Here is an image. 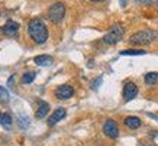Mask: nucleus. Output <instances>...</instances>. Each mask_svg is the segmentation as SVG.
<instances>
[{
	"mask_svg": "<svg viewBox=\"0 0 158 146\" xmlns=\"http://www.w3.org/2000/svg\"><path fill=\"white\" fill-rule=\"evenodd\" d=\"M138 94V87L134 81H126L123 85V100L125 101H131L134 100Z\"/></svg>",
	"mask_w": 158,
	"mask_h": 146,
	"instance_id": "nucleus-7",
	"label": "nucleus"
},
{
	"mask_svg": "<svg viewBox=\"0 0 158 146\" xmlns=\"http://www.w3.org/2000/svg\"><path fill=\"white\" fill-rule=\"evenodd\" d=\"M9 93H7V90L6 88H3L2 85H0V101L2 103H7L9 101Z\"/></svg>",
	"mask_w": 158,
	"mask_h": 146,
	"instance_id": "nucleus-17",
	"label": "nucleus"
},
{
	"mask_svg": "<svg viewBox=\"0 0 158 146\" xmlns=\"http://www.w3.org/2000/svg\"><path fill=\"white\" fill-rule=\"evenodd\" d=\"M0 16H2V13H0Z\"/></svg>",
	"mask_w": 158,
	"mask_h": 146,
	"instance_id": "nucleus-21",
	"label": "nucleus"
},
{
	"mask_svg": "<svg viewBox=\"0 0 158 146\" xmlns=\"http://www.w3.org/2000/svg\"><path fill=\"white\" fill-rule=\"evenodd\" d=\"M138 2H144V3H151V0H138Z\"/></svg>",
	"mask_w": 158,
	"mask_h": 146,
	"instance_id": "nucleus-19",
	"label": "nucleus"
},
{
	"mask_svg": "<svg viewBox=\"0 0 158 146\" xmlns=\"http://www.w3.org/2000/svg\"><path fill=\"white\" fill-rule=\"evenodd\" d=\"M123 123H125V126L129 127V129H138L142 122H141V119L136 117V116H128V117H125Z\"/></svg>",
	"mask_w": 158,
	"mask_h": 146,
	"instance_id": "nucleus-11",
	"label": "nucleus"
},
{
	"mask_svg": "<svg viewBox=\"0 0 158 146\" xmlns=\"http://www.w3.org/2000/svg\"><path fill=\"white\" fill-rule=\"evenodd\" d=\"M65 114H67V112H65V108L64 107H58L55 112H54L51 116H49L48 119V126H55L60 120H62V119L65 117Z\"/></svg>",
	"mask_w": 158,
	"mask_h": 146,
	"instance_id": "nucleus-9",
	"label": "nucleus"
},
{
	"mask_svg": "<svg viewBox=\"0 0 158 146\" xmlns=\"http://www.w3.org/2000/svg\"><path fill=\"white\" fill-rule=\"evenodd\" d=\"M144 81L147 85H154L158 83V72H148L145 74L144 77Z\"/></svg>",
	"mask_w": 158,
	"mask_h": 146,
	"instance_id": "nucleus-14",
	"label": "nucleus"
},
{
	"mask_svg": "<svg viewBox=\"0 0 158 146\" xmlns=\"http://www.w3.org/2000/svg\"><path fill=\"white\" fill-rule=\"evenodd\" d=\"M28 33L35 43H45L48 39V29L41 19H32L28 25Z\"/></svg>",
	"mask_w": 158,
	"mask_h": 146,
	"instance_id": "nucleus-1",
	"label": "nucleus"
},
{
	"mask_svg": "<svg viewBox=\"0 0 158 146\" xmlns=\"http://www.w3.org/2000/svg\"><path fill=\"white\" fill-rule=\"evenodd\" d=\"M120 55H145L144 49H123L120 51Z\"/></svg>",
	"mask_w": 158,
	"mask_h": 146,
	"instance_id": "nucleus-16",
	"label": "nucleus"
},
{
	"mask_svg": "<svg viewBox=\"0 0 158 146\" xmlns=\"http://www.w3.org/2000/svg\"><path fill=\"white\" fill-rule=\"evenodd\" d=\"M103 132L107 137L110 139H116V137L119 136V127L116 124V122L113 119H107L103 124Z\"/></svg>",
	"mask_w": 158,
	"mask_h": 146,
	"instance_id": "nucleus-5",
	"label": "nucleus"
},
{
	"mask_svg": "<svg viewBox=\"0 0 158 146\" xmlns=\"http://www.w3.org/2000/svg\"><path fill=\"white\" fill-rule=\"evenodd\" d=\"M100 83H102V78H97L96 81H93V88H97L99 87L97 84H100Z\"/></svg>",
	"mask_w": 158,
	"mask_h": 146,
	"instance_id": "nucleus-18",
	"label": "nucleus"
},
{
	"mask_svg": "<svg viewBox=\"0 0 158 146\" xmlns=\"http://www.w3.org/2000/svg\"><path fill=\"white\" fill-rule=\"evenodd\" d=\"M34 62L38 67H49L52 64V57L49 55H38L34 58Z\"/></svg>",
	"mask_w": 158,
	"mask_h": 146,
	"instance_id": "nucleus-12",
	"label": "nucleus"
},
{
	"mask_svg": "<svg viewBox=\"0 0 158 146\" xmlns=\"http://www.w3.org/2000/svg\"><path fill=\"white\" fill-rule=\"evenodd\" d=\"M123 35H125V28L122 25L116 23V25H113V26L110 28L109 32L103 36V42L107 43V45H115V43H118L120 39L123 38Z\"/></svg>",
	"mask_w": 158,
	"mask_h": 146,
	"instance_id": "nucleus-3",
	"label": "nucleus"
},
{
	"mask_svg": "<svg viewBox=\"0 0 158 146\" xmlns=\"http://www.w3.org/2000/svg\"><path fill=\"white\" fill-rule=\"evenodd\" d=\"M91 2H103V0H91Z\"/></svg>",
	"mask_w": 158,
	"mask_h": 146,
	"instance_id": "nucleus-20",
	"label": "nucleus"
},
{
	"mask_svg": "<svg viewBox=\"0 0 158 146\" xmlns=\"http://www.w3.org/2000/svg\"><path fill=\"white\" fill-rule=\"evenodd\" d=\"M64 16H65V6H64V3H61V2L54 3L48 9V19L51 20L52 23H55V25L61 23L62 19H64Z\"/></svg>",
	"mask_w": 158,
	"mask_h": 146,
	"instance_id": "nucleus-4",
	"label": "nucleus"
},
{
	"mask_svg": "<svg viewBox=\"0 0 158 146\" xmlns=\"http://www.w3.org/2000/svg\"><path fill=\"white\" fill-rule=\"evenodd\" d=\"M35 77H36V72H35V71H26L23 75H22V78H20V83H22V84H31V83L35 80Z\"/></svg>",
	"mask_w": 158,
	"mask_h": 146,
	"instance_id": "nucleus-13",
	"label": "nucleus"
},
{
	"mask_svg": "<svg viewBox=\"0 0 158 146\" xmlns=\"http://www.w3.org/2000/svg\"><path fill=\"white\" fill-rule=\"evenodd\" d=\"M19 30V23L15 22V20L9 19L3 26H2V33L6 35V36H15Z\"/></svg>",
	"mask_w": 158,
	"mask_h": 146,
	"instance_id": "nucleus-8",
	"label": "nucleus"
},
{
	"mask_svg": "<svg viewBox=\"0 0 158 146\" xmlns=\"http://www.w3.org/2000/svg\"><path fill=\"white\" fill-rule=\"evenodd\" d=\"M155 39V32L151 30V29H142V30H138L135 32L134 35H131L129 42L131 45H147V43H151Z\"/></svg>",
	"mask_w": 158,
	"mask_h": 146,
	"instance_id": "nucleus-2",
	"label": "nucleus"
},
{
	"mask_svg": "<svg viewBox=\"0 0 158 146\" xmlns=\"http://www.w3.org/2000/svg\"><path fill=\"white\" fill-rule=\"evenodd\" d=\"M49 112V104L44 100H38V110L35 113V117L36 119H44Z\"/></svg>",
	"mask_w": 158,
	"mask_h": 146,
	"instance_id": "nucleus-10",
	"label": "nucleus"
},
{
	"mask_svg": "<svg viewBox=\"0 0 158 146\" xmlns=\"http://www.w3.org/2000/svg\"><path fill=\"white\" fill-rule=\"evenodd\" d=\"M54 94H55V97L60 100H68L74 95V88L68 84L58 85L57 88H55V91H54Z\"/></svg>",
	"mask_w": 158,
	"mask_h": 146,
	"instance_id": "nucleus-6",
	"label": "nucleus"
},
{
	"mask_svg": "<svg viewBox=\"0 0 158 146\" xmlns=\"http://www.w3.org/2000/svg\"><path fill=\"white\" fill-rule=\"evenodd\" d=\"M0 124L5 127V129H10L12 126V117L7 113H0Z\"/></svg>",
	"mask_w": 158,
	"mask_h": 146,
	"instance_id": "nucleus-15",
	"label": "nucleus"
}]
</instances>
